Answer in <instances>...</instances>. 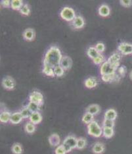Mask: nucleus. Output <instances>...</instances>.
<instances>
[{"label": "nucleus", "instance_id": "nucleus-1", "mask_svg": "<svg viewBox=\"0 0 132 154\" xmlns=\"http://www.w3.org/2000/svg\"><path fill=\"white\" fill-rule=\"evenodd\" d=\"M63 57L60 49L57 46H51L45 54L44 59V65H48L51 67H55L60 65L61 59Z\"/></svg>", "mask_w": 132, "mask_h": 154}, {"label": "nucleus", "instance_id": "nucleus-2", "mask_svg": "<svg viewBox=\"0 0 132 154\" xmlns=\"http://www.w3.org/2000/svg\"><path fill=\"white\" fill-rule=\"evenodd\" d=\"M120 67V64L112 65L107 61H105L100 66V73L103 75H111L116 73V71Z\"/></svg>", "mask_w": 132, "mask_h": 154}, {"label": "nucleus", "instance_id": "nucleus-3", "mask_svg": "<svg viewBox=\"0 0 132 154\" xmlns=\"http://www.w3.org/2000/svg\"><path fill=\"white\" fill-rule=\"evenodd\" d=\"M88 134L95 138L100 137L103 135V127L98 124L95 121H92L91 123L88 125Z\"/></svg>", "mask_w": 132, "mask_h": 154}, {"label": "nucleus", "instance_id": "nucleus-4", "mask_svg": "<svg viewBox=\"0 0 132 154\" xmlns=\"http://www.w3.org/2000/svg\"><path fill=\"white\" fill-rule=\"evenodd\" d=\"M61 18L66 22L72 23L76 18V15L74 9L69 7H64L60 12Z\"/></svg>", "mask_w": 132, "mask_h": 154}, {"label": "nucleus", "instance_id": "nucleus-5", "mask_svg": "<svg viewBox=\"0 0 132 154\" xmlns=\"http://www.w3.org/2000/svg\"><path fill=\"white\" fill-rule=\"evenodd\" d=\"M77 140L78 138H76V136L74 135H69L65 138L62 144L64 146L67 153L70 152L73 149L76 148Z\"/></svg>", "mask_w": 132, "mask_h": 154}, {"label": "nucleus", "instance_id": "nucleus-6", "mask_svg": "<svg viewBox=\"0 0 132 154\" xmlns=\"http://www.w3.org/2000/svg\"><path fill=\"white\" fill-rule=\"evenodd\" d=\"M2 85L4 89L7 90H13L15 88L16 82L15 79L13 77L7 76L3 79Z\"/></svg>", "mask_w": 132, "mask_h": 154}, {"label": "nucleus", "instance_id": "nucleus-7", "mask_svg": "<svg viewBox=\"0 0 132 154\" xmlns=\"http://www.w3.org/2000/svg\"><path fill=\"white\" fill-rule=\"evenodd\" d=\"M118 51L123 55L132 54V44L128 42H121L118 45Z\"/></svg>", "mask_w": 132, "mask_h": 154}, {"label": "nucleus", "instance_id": "nucleus-8", "mask_svg": "<svg viewBox=\"0 0 132 154\" xmlns=\"http://www.w3.org/2000/svg\"><path fill=\"white\" fill-rule=\"evenodd\" d=\"M29 101L42 106L44 104V96L43 94L38 91H33L29 95Z\"/></svg>", "mask_w": 132, "mask_h": 154}, {"label": "nucleus", "instance_id": "nucleus-9", "mask_svg": "<svg viewBox=\"0 0 132 154\" xmlns=\"http://www.w3.org/2000/svg\"><path fill=\"white\" fill-rule=\"evenodd\" d=\"M85 20L81 15H77L74 20L70 23V25L74 30H80L85 26Z\"/></svg>", "mask_w": 132, "mask_h": 154}, {"label": "nucleus", "instance_id": "nucleus-10", "mask_svg": "<svg viewBox=\"0 0 132 154\" xmlns=\"http://www.w3.org/2000/svg\"><path fill=\"white\" fill-rule=\"evenodd\" d=\"M73 62L70 57L67 55H64L62 57L61 63L60 66L63 69L64 71H69L72 66Z\"/></svg>", "mask_w": 132, "mask_h": 154}, {"label": "nucleus", "instance_id": "nucleus-11", "mask_svg": "<svg viewBox=\"0 0 132 154\" xmlns=\"http://www.w3.org/2000/svg\"><path fill=\"white\" fill-rule=\"evenodd\" d=\"M22 37L24 40L27 42H32L36 38V32L33 29L28 28L24 30L22 33Z\"/></svg>", "mask_w": 132, "mask_h": 154}, {"label": "nucleus", "instance_id": "nucleus-12", "mask_svg": "<svg viewBox=\"0 0 132 154\" xmlns=\"http://www.w3.org/2000/svg\"><path fill=\"white\" fill-rule=\"evenodd\" d=\"M84 85L88 89L95 88L98 85V80L95 76H90L85 80Z\"/></svg>", "mask_w": 132, "mask_h": 154}, {"label": "nucleus", "instance_id": "nucleus-13", "mask_svg": "<svg viewBox=\"0 0 132 154\" xmlns=\"http://www.w3.org/2000/svg\"><path fill=\"white\" fill-rule=\"evenodd\" d=\"M110 8L106 4H102L98 9V14L101 17H108L110 15Z\"/></svg>", "mask_w": 132, "mask_h": 154}, {"label": "nucleus", "instance_id": "nucleus-14", "mask_svg": "<svg viewBox=\"0 0 132 154\" xmlns=\"http://www.w3.org/2000/svg\"><path fill=\"white\" fill-rule=\"evenodd\" d=\"M30 122H32L33 124L35 125H37L38 124H40V122L42 121L43 117L42 115L40 113L39 111L38 112H34V113H32L31 114L30 118L28 119Z\"/></svg>", "mask_w": 132, "mask_h": 154}, {"label": "nucleus", "instance_id": "nucleus-15", "mask_svg": "<svg viewBox=\"0 0 132 154\" xmlns=\"http://www.w3.org/2000/svg\"><path fill=\"white\" fill-rule=\"evenodd\" d=\"M121 76L116 73L114 75H103L101 76V79L103 82H114L116 81H119L120 80Z\"/></svg>", "mask_w": 132, "mask_h": 154}, {"label": "nucleus", "instance_id": "nucleus-16", "mask_svg": "<svg viewBox=\"0 0 132 154\" xmlns=\"http://www.w3.org/2000/svg\"><path fill=\"white\" fill-rule=\"evenodd\" d=\"M11 114L12 113H11V112L9 111L8 110H2L1 114H0V121H1L2 123L6 124L10 122Z\"/></svg>", "mask_w": 132, "mask_h": 154}, {"label": "nucleus", "instance_id": "nucleus-17", "mask_svg": "<svg viewBox=\"0 0 132 154\" xmlns=\"http://www.w3.org/2000/svg\"><path fill=\"white\" fill-rule=\"evenodd\" d=\"M49 142L50 145L53 147H57L61 145V138L57 134L53 133L49 137Z\"/></svg>", "mask_w": 132, "mask_h": 154}, {"label": "nucleus", "instance_id": "nucleus-18", "mask_svg": "<svg viewBox=\"0 0 132 154\" xmlns=\"http://www.w3.org/2000/svg\"><path fill=\"white\" fill-rule=\"evenodd\" d=\"M121 58V54L119 52H114V53L111 55L109 57V59H107V61L112 65L120 64Z\"/></svg>", "mask_w": 132, "mask_h": 154}, {"label": "nucleus", "instance_id": "nucleus-19", "mask_svg": "<svg viewBox=\"0 0 132 154\" xmlns=\"http://www.w3.org/2000/svg\"><path fill=\"white\" fill-rule=\"evenodd\" d=\"M105 150V147L103 143L96 142L92 146V152L95 154H101Z\"/></svg>", "mask_w": 132, "mask_h": 154}, {"label": "nucleus", "instance_id": "nucleus-20", "mask_svg": "<svg viewBox=\"0 0 132 154\" xmlns=\"http://www.w3.org/2000/svg\"><path fill=\"white\" fill-rule=\"evenodd\" d=\"M23 118L20 112H15L11 114V119H10V122L12 125H18L22 122Z\"/></svg>", "mask_w": 132, "mask_h": 154}, {"label": "nucleus", "instance_id": "nucleus-21", "mask_svg": "<svg viewBox=\"0 0 132 154\" xmlns=\"http://www.w3.org/2000/svg\"><path fill=\"white\" fill-rule=\"evenodd\" d=\"M100 111V108L99 105L92 104L86 108V112L91 113L93 115H98Z\"/></svg>", "mask_w": 132, "mask_h": 154}, {"label": "nucleus", "instance_id": "nucleus-22", "mask_svg": "<svg viewBox=\"0 0 132 154\" xmlns=\"http://www.w3.org/2000/svg\"><path fill=\"white\" fill-rule=\"evenodd\" d=\"M117 112L114 109H109L106 110L105 113V118L109 119L115 121L117 118Z\"/></svg>", "mask_w": 132, "mask_h": 154}, {"label": "nucleus", "instance_id": "nucleus-23", "mask_svg": "<svg viewBox=\"0 0 132 154\" xmlns=\"http://www.w3.org/2000/svg\"><path fill=\"white\" fill-rule=\"evenodd\" d=\"M24 3L22 0H12L11 3V8L15 11H20Z\"/></svg>", "mask_w": 132, "mask_h": 154}, {"label": "nucleus", "instance_id": "nucleus-24", "mask_svg": "<svg viewBox=\"0 0 132 154\" xmlns=\"http://www.w3.org/2000/svg\"><path fill=\"white\" fill-rule=\"evenodd\" d=\"M42 72L45 75L50 77H55V72H54V68L51 67L48 65H44L42 69Z\"/></svg>", "mask_w": 132, "mask_h": 154}, {"label": "nucleus", "instance_id": "nucleus-25", "mask_svg": "<svg viewBox=\"0 0 132 154\" xmlns=\"http://www.w3.org/2000/svg\"><path fill=\"white\" fill-rule=\"evenodd\" d=\"M100 54L98 52V51L97 50V49L95 48V46H90L88 50H87V55H88V57L93 59L94 58H95L97 56H98Z\"/></svg>", "mask_w": 132, "mask_h": 154}, {"label": "nucleus", "instance_id": "nucleus-26", "mask_svg": "<svg viewBox=\"0 0 132 154\" xmlns=\"http://www.w3.org/2000/svg\"><path fill=\"white\" fill-rule=\"evenodd\" d=\"M114 135L113 128L103 127V136L106 138H111Z\"/></svg>", "mask_w": 132, "mask_h": 154}, {"label": "nucleus", "instance_id": "nucleus-27", "mask_svg": "<svg viewBox=\"0 0 132 154\" xmlns=\"http://www.w3.org/2000/svg\"><path fill=\"white\" fill-rule=\"evenodd\" d=\"M82 121L84 124L89 125V123H91L92 121H94V115H93L89 113H88V112H86L84 115H83Z\"/></svg>", "mask_w": 132, "mask_h": 154}, {"label": "nucleus", "instance_id": "nucleus-28", "mask_svg": "<svg viewBox=\"0 0 132 154\" xmlns=\"http://www.w3.org/2000/svg\"><path fill=\"white\" fill-rule=\"evenodd\" d=\"M36 125L31 122H28L24 126V130L29 134H32L36 131Z\"/></svg>", "mask_w": 132, "mask_h": 154}, {"label": "nucleus", "instance_id": "nucleus-29", "mask_svg": "<svg viewBox=\"0 0 132 154\" xmlns=\"http://www.w3.org/2000/svg\"><path fill=\"white\" fill-rule=\"evenodd\" d=\"M26 106L30 109V111L32 112V113L38 112L41 109V106H40L39 104H38L36 103L32 102V101H29Z\"/></svg>", "mask_w": 132, "mask_h": 154}, {"label": "nucleus", "instance_id": "nucleus-30", "mask_svg": "<svg viewBox=\"0 0 132 154\" xmlns=\"http://www.w3.org/2000/svg\"><path fill=\"white\" fill-rule=\"evenodd\" d=\"M11 151L14 154H22L23 149L21 144L19 143H15L11 147Z\"/></svg>", "mask_w": 132, "mask_h": 154}, {"label": "nucleus", "instance_id": "nucleus-31", "mask_svg": "<svg viewBox=\"0 0 132 154\" xmlns=\"http://www.w3.org/2000/svg\"><path fill=\"white\" fill-rule=\"evenodd\" d=\"M20 13L23 16H29L31 13V10L30 6L27 3H24L22 8L19 11Z\"/></svg>", "mask_w": 132, "mask_h": 154}, {"label": "nucleus", "instance_id": "nucleus-32", "mask_svg": "<svg viewBox=\"0 0 132 154\" xmlns=\"http://www.w3.org/2000/svg\"><path fill=\"white\" fill-rule=\"evenodd\" d=\"M20 113L21 114L23 119H29L31 114H32V112L30 111V109L27 107V106L23 107L21 109V110L20 111Z\"/></svg>", "mask_w": 132, "mask_h": 154}, {"label": "nucleus", "instance_id": "nucleus-33", "mask_svg": "<svg viewBox=\"0 0 132 154\" xmlns=\"http://www.w3.org/2000/svg\"><path fill=\"white\" fill-rule=\"evenodd\" d=\"M93 63L96 65H101L105 61V57L102 54H100L98 56H97L95 58L92 59Z\"/></svg>", "mask_w": 132, "mask_h": 154}, {"label": "nucleus", "instance_id": "nucleus-34", "mask_svg": "<svg viewBox=\"0 0 132 154\" xmlns=\"http://www.w3.org/2000/svg\"><path fill=\"white\" fill-rule=\"evenodd\" d=\"M87 146V140L85 138L80 137L77 140V146L76 148L78 149H84Z\"/></svg>", "mask_w": 132, "mask_h": 154}, {"label": "nucleus", "instance_id": "nucleus-35", "mask_svg": "<svg viewBox=\"0 0 132 154\" xmlns=\"http://www.w3.org/2000/svg\"><path fill=\"white\" fill-rule=\"evenodd\" d=\"M114 126H115L114 121L109 119H104L103 121V127H109L114 128Z\"/></svg>", "mask_w": 132, "mask_h": 154}, {"label": "nucleus", "instance_id": "nucleus-36", "mask_svg": "<svg viewBox=\"0 0 132 154\" xmlns=\"http://www.w3.org/2000/svg\"><path fill=\"white\" fill-rule=\"evenodd\" d=\"M64 70L62 69L60 65L56 66L54 67V72L55 75L57 77H61L64 75Z\"/></svg>", "mask_w": 132, "mask_h": 154}, {"label": "nucleus", "instance_id": "nucleus-37", "mask_svg": "<svg viewBox=\"0 0 132 154\" xmlns=\"http://www.w3.org/2000/svg\"><path fill=\"white\" fill-rule=\"evenodd\" d=\"M118 74L121 77H124L125 75H126V72H127V68L126 66L122 65L120 66V67L118 69Z\"/></svg>", "mask_w": 132, "mask_h": 154}, {"label": "nucleus", "instance_id": "nucleus-38", "mask_svg": "<svg viewBox=\"0 0 132 154\" xmlns=\"http://www.w3.org/2000/svg\"><path fill=\"white\" fill-rule=\"evenodd\" d=\"M95 47L99 54L103 53L105 50V45L103 42H98L96 44Z\"/></svg>", "mask_w": 132, "mask_h": 154}, {"label": "nucleus", "instance_id": "nucleus-39", "mask_svg": "<svg viewBox=\"0 0 132 154\" xmlns=\"http://www.w3.org/2000/svg\"><path fill=\"white\" fill-rule=\"evenodd\" d=\"M55 154H67V152L64 148V146L62 144H61L58 146H57L56 149H55Z\"/></svg>", "mask_w": 132, "mask_h": 154}, {"label": "nucleus", "instance_id": "nucleus-40", "mask_svg": "<svg viewBox=\"0 0 132 154\" xmlns=\"http://www.w3.org/2000/svg\"><path fill=\"white\" fill-rule=\"evenodd\" d=\"M120 4L124 8H130L132 6L131 0H120Z\"/></svg>", "mask_w": 132, "mask_h": 154}, {"label": "nucleus", "instance_id": "nucleus-41", "mask_svg": "<svg viewBox=\"0 0 132 154\" xmlns=\"http://www.w3.org/2000/svg\"><path fill=\"white\" fill-rule=\"evenodd\" d=\"M11 1H9V0H2L1 1V5L3 8H11Z\"/></svg>", "mask_w": 132, "mask_h": 154}, {"label": "nucleus", "instance_id": "nucleus-42", "mask_svg": "<svg viewBox=\"0 0 132 154\" xmlns=\"http://www.w3.org/2000/svg\"><path fill=\"white\" fill-rule=\"evenodd\" d=\"M130 78L131 80H132V70H131L130 73Z\"/></svg>", "mask_w": 132, "mask_h": 154}, {"label": "nucleus", "instance_id": "nucleus-43", "mask_svg": "<svg viewBox=\"0 0 132 154\" xmlns=\"http://www.w3.org/2000/svg\"><path fill=\"white\" fill-rule=\"evenodd\" d=\"M131 55H132V54H131Z\"/></svg>", "mask_w": 132, "mask_h": 154}]
</instances>
